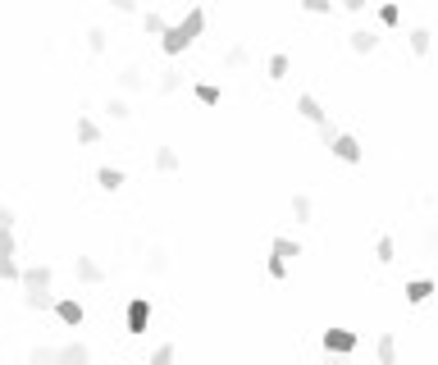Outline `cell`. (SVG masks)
<instances>
[{"instance_id":"32","label":"cell","mask_w":438,"mask_h":365,"mask_svg":"<svg viewBox=\"0 0 438 365\" xmlns=\"http://www.w3.org/2000/svg\"><path fill=\"white\" fill-rule=\"evenodd\" d=\"M0 256H18V237H14V224H5V237H0Z\"/></svg>"},{"instance_id":"14","label":"cell","mask_w":438,"mask_h":365,"mask_svg":"<svg viewBox=\"0 0 438 365\" xmlns=\"http://www.w3.org/2000/svg\"><path fill=\"white\" fill-rule=\"evenodd\" d=\"M96 182H101L105 192H119L123 187V169H114V165H105V169H96Z\"/></svg>"},{"instance_id":"37","label":"cell","mask_w":438,"mask_h":365,"mask_svg":"<svg viewBox=\"0 0 438 365\" xmlns=\"http://www.w3.org/2000/svg\"><path fill=\"white\" fill-rule=\"evenodd\" d=\"M379 23L393 27V23H397V5H379Z\"/></svg>"},{"instance_id":"34","label":"cell","mask_w":438,"mask_h":365,"mask_svg":"<svg viewBox=\"0 0 438 365\" xmlns=\"http://www.w3.org/2000/svg\"><path fill=\"white\" fill-rule=\"evenodd\" d=\"M301 9H306V14H329L334 0H301Z\"/></svg>"},{"instance_id":"2","label":"cell","mask_w":438,"mask_h":365,"mask_svg":"<svg viewBox=\"0 0 438 365\" xmlns=\"http://www.w3.org/2000/svg\"><path fill=\"white\" fill-rule=\"evenodd\" d=\"M123 324H128L133 338H142V333L151 329V297H133V302L123 306Z\"/></svg>"},{"instance_id":"28","label":"cell","mask_w":438,"mask_h":365,"mask_svg":"<svg viewBox=\"0 0 438 365\" xmlns=\"http://www.w3.org/2000/svg\"><path fill=\"white\" fill-rule=\"evenodd\" d=\"M247 46H229V55H224V64H229V69H247Z\"/></svg>"},{"instance_id":"27","label":"cell","mask_w":438,"mask_h":365,"mask_svg":"<svg viewBox=\"0 0 438 365\" xmlns=\"http://www.w3.org/2000/svg\"><path fill=\"white\" fill-rule=\"evenodd\" d=\"M0 274H5V283H23V270H18L14 256H0Z\"/></svg>"},{"instance_id":"11","label":"cell","mask_w":438,"mask_h":365,"mask_svg":"<svg viewBox=\"0 0 438 365\" xmlns=\"http://www.w3.org/2000/svg\"><path fill=\"white\" fill-rule=\"evenodd\" d=\"M375 361H379V365H393V361H397V338H393V333H379V342H375Z\"/></svg>"},{"instance_id":"23","label":"cell","mask_w":438,"mask_h":365,"mask_svg":"<svg viewBox=\"0 0 438 365\" xmlns=\"http://www.w3.org/2000/svg\"><path fill=\"white\" fill-rule=\"evenodd\" d=\"M155 169H160V174H174V169H178V151L160 147V151H155Z\"/></svg>"},{"instance_id":"33","label":"cell","mask_w":438,"mask_h":365,"mask_svg":"<svg viewBox=\"0 0 438 365\" xmlns=\"http://www.w3.org/2000/svg\"><path fill=\"white\" fill-rule=\"evenodd\" d=\"M265 270H269V278H288V261H284V256H274V252H269Z\"/></svg>"},{"instance_id":"5","label":"cell","mask_w":438,"mask_h":365,"mask_svg":"<svg viewBox=\"0 0 438 365\" xmlns=\"http://www.w3.org/2000/svg\"><path fill=\"white\" fill-rule=\"evenodd\" d=\"M55 315H60V324H69V329H78V324L87 320V311H83L78 297H60V302H55Z\"/></svg>"},{"instance_id":"29","label":"cell","mask_w":438,"mask_h":365,"mask_svg":"<svg viewBox=\"0 0 438 365\" xmlns=\"http://www.w3.org/2000/svg\"><path fill=\"white\" fill-rule=\"evenodd\" d=\"M23 306L28 311H46V306H55V302H51V292H23Z\"/></svg>"},{"instance_id":"15","label":"cell","mask_w":438,"mask_h":365,"mask_svg":"<svg viewBox=\"0 0 438 365\" xmlns=\"http://www.w3.org/2000/svg\"><path fill=\"white\" fill-rule=\"evenodd\" d=\"M375 46H379V37L370 32V27H356V32H352V51H356V55H370Z\"/></svg>"},{"instance_id":"12","label":"cell","mask_w":438,"mask_h":365,"mask_svg":"<svg viewBox=\"0 0 438 365\" xmlns=\"http://www.w3.org/2000/svg\"><path fill=\"white\" fill-rule=\"evenodd\" d=\"M430 297H434V283H430V278H411V283H406V302H411V306L430 302Z\"/></svg>"},{"instance_id":"19","label":"cell","mask_w":438,"mask_h":365,"mask_svg":"<svg viewBox=\"0 0 438 365\" xmlns=\"http://www.w3.org/2000/svg\"><path fill=\"white\" fill-rule=\"evenodd\" d=\"M105 114H110L114 123H123V119H133V105L123 101V96H110V101H105Z\"/></svg>"},{"instance_id":"18","label":"cell","mask_w":438,"mask_h":365,"mask_svg":"<svg viewBox=\"0 0 438 365\" xmlns=\"http://www.w3.org/2000/svg\"><path fill=\"white\" fill-rule=\"evenodd\" d=\"M288 69H292V64H288V55H269L265 78H269V82H284V78H288Z\"/></svg>"},{"instance_id":"22","label":"cell","mask_w":438,"mask_h":365,"mask_svg":"<svg viewBox=\"0 0 438 365\" xmlns=\"http://www.w3.org/2000/svg\"><path fill=\"white\" fill-rule=\"evenodd\" d=\"M28 365H60V347H32Z\"/></svg>"},{"instance_id":"31","label":"cell","mask_w":438,"mask_h":365,"mask_svg":"<svg viewBox=\"0 0 438 365\" xmlns=\"http://www.w3.org/2000/svg\"><path fill=\"white\" fill-rule=\"evenodd\" d=\"M87 51H92V55L105 51V27H87Z\"/></svg>"},{"instance_id":"26","label":"cell","mask_w":438,"mask_h":365,"mask_svg":"<svg viewBox=\"0 0 438 365\" xmlns=\"http://www.w3.org/2000/svg\"><path fill=\"white\" fill-rule=\"evenodd\" d=\"M375 261H379V265H393V261H397L393 237H379V242H375Z\"/></svg>"},{"instance_id":"35","label":"cell","mask_w":438,"mask_h":365,"mask_svg":"<svg viewBox=\"0 0 438 365\" xmlns=\"http://www.w3.org/2000/svg\"><path fill=\"white\" fill-rule=\"evenodd\" d=\"M315 128H320V142H324V147H334V142H338V128H334V123H315Z\"/></svg>"},{"instance_id":"9","label":"cell","mask_w":438,"mask_h":365,"mask_svg":"<svg viewBox=\"0 0 438 365\" xmlns=\"http://www.w3.org/2000/svg\"><path fill=\"white\" fill-rule=\"evenodd\" d=\"M92 361V347H83V342H64L60 347V365H87Z\"/></svg>"},{"instance_id":"38","label":"cell","mask_w":438,"mask_h":365,"mask_svg":"<svg viewBox=\"0 0 438 365\" xmlns=\"http://www.w3.org/2000/svg\"><path fill=\"white\" fill-rule=\"evenodd\" d=\"M138 5H142V0H114V9H119V14H133Z\"/></svg>"},{"instance_id":"3","label":"cell","mask_w":438,"mask_h":365,"mask_svg":"<svg viewBox=\"0 0 438 365\" xmlns=\"http://www.w3.org/2000/svg\"><path fill=\"white\" fill-rule=\"evenodd\" d=\"M356 347H361V338H356L352 329H324V352L329 357H352Z\"/></svg>"},{"instance_id":"16","label":"cell","mask_w":438,"mask_h":365,"mask_svg":"<svg viewBox=\"0 0 438 365\" xmlns=\"http://www.w3.org/2000/svg\"><path fill=\"white\" fill-rule=\"evenodd\" d=\"M155 92H160V96L183 92V73H178V69H164V73H160V82H155Z\"/></svg>"},{"instance_id":"36","label":"cell","mask_w":438,"mask_h":365,"mask_svg":"<svg viewBox=\"0 0 438 365\" xmlns=\"http://www.w3.org/2000/svg\"><path fill=\"white\" fill-rule=\"evenodd\" d=\"M151 270H155V274L169 270V261H164V247H151Z\"/></svg>"},{"instance_id":"39","label":"cell","mask_w":438,"mask_h":365,"mask_svg":"<svg viewBox=\"0 0 438 365\" xmlns=\"http://www.w3.org/2000/svg\"><path fill=\"white\" fill-rule=\"evenodd\" d=\"M365 5H370V0H343V9H352V14H361Z\"/></svg>"},{"instance_id":"30","label":"cell","mask_w":438,"mask_h":365,"mask_svg":"<svg viewBox=\"0 0 438 365\" xmlns=\"http://www.w3.org/2000/svg\"><path fill=\"white\" fill-rule=\"evenodd\" d=\"M174 357H178V347H174V342H160V347L151 352V365H169Z\"/></svg>"},{"instance_id":"20","label":"cell","mask_w":438,"mask_h":365,"mask_svg":"<svg viewBox=\"0 0 438 365\" xmlns=\"http://www.w3.org/2000/svg\"><path fill=\"white\" fill-rule=\"evenodd\" d=\"M142 27H146L151 37H164V32H169V23H164L160 9H146V14H142Z\"/></svg>"},{"instance_id":"8","label":"cell","mask_w":438,"mask_h":365,"mask_svg":"<svg viewBox=\"0 0 438 365\" xmlns=\"http://www.w3.org/2000/svg\"><path fill=\"white\" fill-rule=\"evenodd\" d=\"M114 82H119V92H142V87H146V78H142V69H138V64H123Z\"/></svg>"},{"instance_id":"24","label":"cell","mask_w":438,"mask_h":365,"mask_svg":"<svg viewBox=\"0 0 438 365\" xmlns=\"http://www.w3.org/2000/svg\"><path fill=\"white\" fill-rule=\"evenodd\" d=\"M269 252L284 256V261H292V256H301V242H292V237H274V242H269Z\"/></svg>"},{"instance_id":"7","label":"cell","mask_w":438,"mask_h":365,"mask_svg":"<svg viewBox=\"0 0 438 365\" xmlns=\"http://www.w3.org/2000/svg\"><path fill=\"white\" fill-rule=\"evenodd\" d=\"M297 114H301V119H310V123H324V119H329L324 105H320L310 92H301V96H297Z\"/></svg>"},{"instance_id":"10","label":"cell","mask_w":438,"mask_h":365,"mask_svg":"<svg viewBox=\"0 0 438 365\" xmlns=\"http://www.w3.org/2000/svg\"><path fill=\"white\" fill-rule=\"evenodd\" d=\"M73 270H78V278H83V283H105V270L92 261V256H78V265H73Z\"/></svg>"},{"instance_id":"17","label":"cell","mask_w":438,"mask_h":365,"mask_svg":"<svg viewBox=\"0 0 438 365\" xmlns=\"http://www.w3.org/2000/svg\"><path fill=\"white\" fill-rule=\"evenodd\" d=\"M292 215H297V224H310V215H315V201H310L306 192H297V197H292Z\"/></svg>"},{"instance_id":"6","label":"cell","mask_w":438,"mask_h":365,"mask_svg":"<svg viewBox=\"0 0 438 365\" xmlns=\"http://www.w3.org/2000/svg\"><path fill=\"white\" fill-rule=\"evenodd\" d=\"M329 151H334L338 160H347V165H361V142H356L352 132H338V142Z\"/></svg>"},{"instance_id":"13","label":"cell","mask_w":438,"mask_h":365,"mask_svg":"<svg viewBox=\"0 0 438 365\" xmlns=\"http://www.w3.org/2000/svg\"><path fill=\"white\" fill-rule=\"evenodd\" d=\"M78 142H83V147H96V142H101V123H92L87 114H78Z\"/></svg>"},{"instance_id":"21","label":"cell","mask_w":438,"mask_h":365,"mask_svg":"<svg viewBox=\"0 0 438 365\" xmlns=\"http://www.w3.org/2000/svg\"><path fill=\"white\" fill-rule=\"evenodd\" d=\"M430 46H434L430 27H411V55H430Z\"/></svg>"},{"instance_id":"40","label":"cell","mask_w":438,"mask_h":365,"mask_svg":"<svg viewBox=\"0 0 438 365\" xmlns=\"http://www.w3.org/2000/svg\"><path fill=\"white\" fill-rule=\"evenodd\" d=\"M151 5H160V0H151Z\"/></svg>"},{"instance_id":"1","label":"cell","mask_w":438,"mask_h":365,"mask_svg":"<svg viewBox=\"0 0 438 365\" xmlns=\"http://www.w3.org/2000/svg\"><path fill=\"white\" fill-rule=\"evenodd\" d=\"M201 32H206V9H201V5H192V9H188V18L169 23V32L160 37V51L174 60V55H183V51H188V46L197 42Z\"/></svg>"},{"instance_id":"25","label":"cell","mask_w":438,"mask_h":365,"mask_svg":"<svg viewBox=\"0 0 438 365\" xmlns=\"http://www.w3.org/2000/svg\"><path fill=\"white\" fill-rule=\"evenodd\" d=\"M192 96H197L201 105H219V96H224V92L215 87V82H197V87H192Z\"/></svg>"},{"instance_id":"4","label":"cell","mask_w":438,"mask_h":365,"mask_svg":"<svg viewBox=\"0 0 438 365\" xmlns=\"http://www.w3.org/2000/svg\"><path fill=\"white\" fill-rule=\"evenodd\" d=\"M51 265H32V270H23V283H18V287H23V292H51Z\"/></svg>"}]
</instances>
